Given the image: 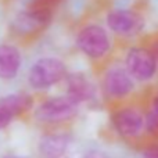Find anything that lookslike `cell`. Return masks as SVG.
Listing matches in <instances>:
<instances>
[{"mask_svg": "<svg viewBox=\"0 0 158 158\" xmlns=\"http://www.w3.org/2000/svg\"><path fill=\"white\" fill-rule=\"evenodd\" d=\"M67 75V65L58 57H42L31 67L28 82L36 90H43L57 85Z\"/></svg>", "mask_w": 158, "mask_h": 158, "instance_id": "1", "label": "cell"}, {"mask_svg": "<svg viewBox=\"0 0 158 158\" xmlns=\"http://www.w3.org/2000/svg\"><path fill=\"white\" fill-rule=\"evenodd\" d=\"M77 46L86 57L98 60L107 56L111 50V39L103 27L92 24L79 31L77 36Z\"/></svg>", "mask_w": 158, "mask_h": 158, "instance_id": "2", "label": "cell"}, {"mask_svg": "<svg viewBox=\"0 0 158 158\" xmlns=\"http://www.w3.org/2000/svg\"><path fill=\"white\" fill-rule=\"evenodd\" d=\"M79 104L74 101L69 96H58L43 101L36 107L35 118L44 123H56L68 121L78 112Z\"/></svg>", "mask_w": 158, "mask_h": 158, "instance_id": "3", "label": "cell"}, {"mask_svg": "<svg viewBox=\"0 0 158 158\" xmlns=\"http://www.w3.org/2000/svg\"><path fill=\"white\" fill-rule=\"evenodd\" d=\"M125 69L137 82L153 79L158 69V60L153 52L144 47H133L125 56Z\"/></svg>", "mask_w": 158, "mask_h": 158, "instance_id": "4", "label": "cell"}, {"mask_svg": "<svg viewBox=\"0 0 158 158\" xmlns=\"http://www.w3.org/2000/svg\"><path fill=\"white\" fill-rule=\"evenodd\" d=\"M111 122L115 132L122 137H136L142 133L144 129L146 118L139 110L126 107V108L118 110L112 114Z\"/></svg>", "mask_w": 158, "mask_h": 158, "instance_id": "5", "label": "cell"}, {"mask_svg": "<svg viewBox=\"0 0 158 158\" xmlns=\"http://www.w3.org/2000/svg\"><path fill=\"white\" fill-rule=\"evenodd\" d=\"M135 79L132 75L121 67H114L110 68L106 72L103 79L104 93L111 98H125L132 94L135 90Z\"/></svg>", "mask_w": 158, "mask_h": 158, "instance_id": "6", "label": "cell"}, {"mask_svg": "<svg viewBox=\"0 0 158 158\" xmlns=\"http://www.w3.org/2000/svg\"><path fill=\"white\" fill-rule=\"evenodd\" d=\"M107 27L122 36H132L142 32L144 18L132 10H112L107 15Z\"/></svg>", "mask_w": 158, "mask_h": 158, "instance_id": "7", "label": "cell"}, {"mask_svg": "<svg viewBox=\"0 0 158 158\" xmlns=\"http://www.w3.org/2000/svg\"><path fill=\"white\" fill-rule=\"evenodd\" d=\"M67 96L78 104L90 101L96 96V87L86 75L74 72L67 78Z\"/></svg>", "mask_w": 158, "mask_h": 158, "instance_id": "8", "label": "cell"}, {"mask_svg": "<svg viewBox=\"0 0 158 158\" xmlns=\"http://www.w3.org/2000/svg\"><path fill=\"white\" fill-rule=\"evenodd\" d=\"M22 64L19 50L13 44L0 46V79H13L18 75Z\"/></svg>", "mask_w": 158, "mask_h": 158, "instance_id": "9", "label": "cell"}, {"mask_svg": "<svg viewBox=\"0 0 158 158\" xmlns=\"http://www.w3.org/2000/svg\"><path fill=\"white\" fill-rule=\"evenodd\" d=\"M50 19H52V13L46 8L25 11V13L17 15L15 21H14V27L19 32H31L36 28L49 24Z\"/></svg>", "mask_w": 158, "mask_h": 158, "instance_id": "10", "label": "cell"}, {"mask_svg": "<svg viewBox=\"0 0 158 158\" xmlns=\"http://www.w3.org/2000/svg\"><path fill=\"white\" fill-rule=\"evenodd\" d=\"M71 137L67 133H52L39 143V151L46 158H60L67 151Z\"/></svg>", "mask_w": 158, "mask_h": 158, "instance_id": "11", "label": "cell"}, {"mask_svg": "<svg viewBox=\"0 0 158 158\" xmlns=\"http://www.w3.org/2000/svg\"><path fill=\"white\" fill-rule=\"evenodd\" d=\"M33 106V98L25 93H14L0 98V107L8 111L13 117L28 111Z\"/></svg>", "mask_w": 158, "mask_h": 158, "instance_id": "12", "label": "cell"}, {"mask_svg": "<svg viewBox=\"0 0 158 158\" xmlns=\"http://www.w3.org/2000/svg\"><path fill=\"white\" fill-rule=\"evenodd\" d=\"M13 115L10 114L8 111H6L4 108H2L0 107V131L4 128H7L8 125L11 123V121H13Z\"/></svg>", "mask_w": 158, "mask_h": 158, "instance_id": "13", "label": "cell"}, {"mask_svg": "<svg viewBox=\"0 0 158 158\" xmlns=\"http://www.w3.org/2000/svg\"><path fill=\"white\" fill-rule=\"evenodd\" d=\"M143 158H158V144H150L143 150Z\"/></svg>", "mask_w": 158, "mask_h": 158, "instance_id": "14", "label": "cell"}, {"mask_svg": "<svg viewBox=\"0 0 158 158\" xmlns=\"http://www.w3.org/2000/svg\"><path fill=\"white\" fill-rule=\"evenodd\" d=\"M153 112L158 117V93L156 94V97H154V100H153Z\"/></svg>", "mask_w": 158, "mask_h": 158, "instance_id": "15", "label": "cell"}, {"mask_svg": "<svg viewBox=\"0 0 158 158\" xmlns=\"http://www.w3.org/2000/svg\"><path fill=\"white\" fill-rule=\"evenodd\" d=\"M90 158H107V157H104V154H100V153H97V154L92 153V156H90Z\"/></svg>", "mask_w": 158, "mask_h": 158, "instance_id": "16", "label": "cell"}, {"mask_svg": "<svg viewBox=\"0 0 158 158\" xmlns=\"http://www.w3.org/2000/svg\"><path fill=\"white\" fill-rule=\"evenodd\" d=\"M154 54H156V57H157V60H158V46H157V49H156V53H154Z\"/></svg>", "mask_w": 158, "mask_h": 158, "instance_id": "17", "label": "cell"}, {"mask_svg": "<svg viewBox=\"0 0 158 158\" xmlns=\"http://www.w3.org/2000/svg\"><path fill=\"white\" fill-rule=\"evenodd\" d=\"M13 158H15V157H13Z\"/></svg>", "mask_w": 158, "mask_h": 158, "instance_id": "18", "label": "cell"}]
</instances>
